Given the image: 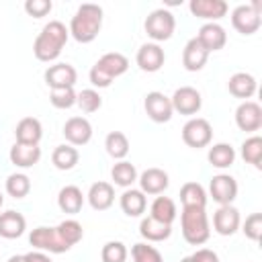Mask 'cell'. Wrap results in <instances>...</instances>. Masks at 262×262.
<instances>
[{
    "mask_svg": "<svg viewBox=\"0 0 262 262\" xmlns=\"http://www.w3.org/2000/svg\"><path fill=\"white\" fill-rule=\"evenodd\" d=\"M242 158L246 164H252L254 168H262V137L252 135L242 143Z\"/></svg>",
    "mask_w": 262,
    "mask_h": 262,
    "instance_id": "35",
    "label": "cell"
},
{
    "mask_svg": "<svg viewBox=\"0 0 262 262\" xmlns=\"http://www.w3.org/2000/svg\"><path fill=\"white\" fill-rule=\"evenodd\" d=\"M6 192L14 199H25L29 192H31V178L23 172H16V174H10L6 178Z\"/></svg>",
    "mask_w": 262,
    "mask_h": 262,
    "instance_id": "36",
    "label": "cell"
},
{
    "mask_svg": "<svg viewBox=\"0 0 262 262\" xmlns=\"http://www.w3.org/2000/svg\"><path fill=\"white\" fill-rule=\"evenodd\" d=\"M102 262H125L127 260V246L123 242H106L100 252Z\"/></svg>",
    "mask_w": 262,
    "mask_h": 262,
    "instance_id": "40",
    "label": "cell"
},
{
    "mask_svg": "<svg viewBox=\"0 0 262 262\" xmlns=\"http://www.w3.org/2000/svg\"><path fill=\"white\" fill-rule=\"evenodd\" d=\"M63 137L70 145H86L92 139V125L84 117H72L63 125Z\"/></svg>",
    "mask_w": 262,
    "mask_h": 262,
    "instance_id": "16",
    "label": "cell"
},
{
    "mask_svg": "<svg viewBox=\"0 0 262 262\" xmlns=\"http://www.w3.org/2000/svg\"><path fill=\"white\" fill-rule=\"evenodd\" d=\"M213 139V127L207 119L203 117H192L184 123L182 127V141L188 145V147H207Z\"/></svg>",
    "mask_w": 262,
    "mask_h": 262,
    "instance_id": "8",
    "label": "cell"
},
{
    "mask_svg": "<svg viewBox=\"0 0 262 262\" xmlns=\"http://www.w3.org/2000/svg\"><path fill=\"white\" fill-rule=\"evenodd\" d=\"M235 125L242 131H258L262 127V106L254 100H244L235 108Z\"/></svg>",
    "mask_w": 262,
    "mask_h": 262,
    "instance_id": "13",
    "label": "cell"
},
{
    "mask_svg": "<svg viewBox=\"0 0 262 262\" xmlns=\"http://www.w3.org/2000/svg\"><path fill=\"white\" fill-rule=\"evenodd\" d=\"M104 147H106V154L111 158L123 160L129 154V139L123 131H111L104 139Z\"/></svg>",
    "mask_w": 262,
    "mask_h": 262,
    "instance_id": "34",
    "label": "cell"
},
{
    "mask_svg": "<svg viewBox=\"0 0 262 262\" xmlns=\"http://www.w3.org/2000/svg\"><path fill=\"white\" fill-rule=\"evenodd\" d=\"M207 160H209V164L213 168L225 170V168H229L235 162V149L229 143H215L213 147H209Z\"/></svg>",
    "mask_w": 262,
    "mask_h": 262,
    "instance_id": "29",
    "label": "cell"
},
{
    "mask_svg": "<svg viewBox=\"0 0 262 262\" xmlns=\"http://www.w3.org/2000/svg\"><path fill=\"white\" fill-rule=\"evenodd\" d=\"M78 160H80V154H78V149H76L74 145H70V143L57 145V147L53 149V154H51V162H53V166H55L57 170H72V168L78 164Z\"/></svg>",
    "mask_w": 262,
    "mask_h": 262,
    "instance_id": "31",
    "label": "cell"
},
{
    "mask_svg": "<svg viewBox=\"0 0 262 262\" xmlns=\"http://www.w3.org/2000/svg\"><path fill=\"white\" fill-rule=\"evenodd\" d=\"M49 102L55 108H70L76 104V92L74 88H57L49 92Z\"/></svg>",
    "mask_w": 262,
    "mask_h": 262,
    "instance_id": "41",
    "label": "cell"
},
{
    "mask_svg": "<svg viewBox=\"0 0 262 262\" xmlns=\"http://www.w3.org/2000/svg\"><path fill=\"white\" fill-rule=\"evenodd\" d=\"M135 61L143 72H158L166 61V53L158 43H143L137 49Z\"/></svg>",
    "mask_w": 262,
    "mask_h": 262,
    "instance_id": "17",
    "label": "cell"
},
{
    "mask_svg": "<svg viewBox=\"0 0 262 262\" xmlns=\"http://www.w3.org/2000/svg\"><path fill=\"white\" fill-rule=\"evenodd\" d=\"M207 59H209V51L201 45V41L196 37L188 39V43L184 45V51H182V66L188 72H199L205 68Z\"/></svg>",
    "mask_w": 262,
    "mask_h": 262,
    "instance_id": "21",
    "label": "cell"
},
{
    "mask_svg": "<svg viewBox=\"0 0 262 262\" xmlns=\"http://www.w3.org/2000/svg\"><path fill=\"white\" fill-rule=\"evenodd\" d=\"M8 262H27V258H25V254L23 256H10Z\"/></svg>",
    "mask_w": 262,
    "mask_h": 262,
    "instance_id": "46",
    "label": "cell"
},
{
    "mask_svg": "<svg viewBox=\"0 0 262 262\" xmlns=\"http://www.w3.org/2000/svg\"><path fill=\"white\" fill-rule=\"evenodd\" d=\"M131 258H133V262H164L162 254L154 246L143 244V242H139L131 248Z\"/></svg>",
    "mask_w": 262,
    "mask_h": 262,
    "instance_id": "39",
    "label": "cell"
},
{
    "mask_svg": "<svg viewBox=\"0 0 262 262\" xmlns=\"http://www.w3.org/2000/svg\"><path fill=\"white\" fill-rule=\"evenodd\" d=\"M209 192L215 203L219 205H231L237 196V182L229 174H217L209 182Z\"/></svg>",
    "mask_w": 262,
    "mask_h": 262,
    "instance_id": "11",
    "label": "cell"
},
{
    "mask_svg": "<svg viewBox=\"0 0 262 262\" xmlns=\"http://www.w3.org/2000/svg\"><path fill=\"white\" fill-rule=\"evenodd\" d=\"M119 203L127 217H139L147 207V199L139 188H125Z\"/></svg>",
    "mask_w": 262,
    "mask_h": 262,
    "instance_id": "27",
    "label": "cell"
},
{
    "mask_svg": "<svg viewBox=\"0 0 262 262\" xmlns=\"http://www.w3.org/2000/svg\"><path fill=\"white\" fill-rule=\"evenodd\" d=\"M196 39L201 41V45L211 53V51H219L223 49V45L227 43V33L221 25L217 23H205L199 33H196Z\"/></svg>",
    "mask_w": 262,
    "mask_h": 262,
    "instance_id": "19",
    "label": "cell"
},
{
    "mask_svg": "<svg viewBox=\"0 0 262 262\" xmlns=\"http://www.w3.org/2000/svg\"><path fill=\"white\" fill-rule=\"evenodd\" d=\"M180 229H182V237L190 246L205 244L209 239V235H211L209 217H207L205 209H201V207H182Z\"/></svg>",
    "mask_w": 262,
    "mask_h": 262,
    "instance_id": "3",
    "label": "cell"
},
{
    "mask_svg": "<svg viewBox=\"0 0 262 262\" xmlns=\"http://www.w3.org/2000/svg\"><path fill=\"white\" fill-rule=\"evenodd\" d=\"M25 258H27V262H51V258H49L45 252H39V250H35V252H27Z\"/></svg>",
    "mask_w": 262,
    "mask_h": 262,
    "instance_id": "45",
    "label": "cell"
},
{
    "mask_svg": "<svg viewBox=\"0 0 262 262\" xmlns=\"http://www.w3.org/2000/svg\"><path fill=\"white\" fill-rule=\"evenodd\" d=\"M82 205H84V194H82V190L78 186L68 184V186H63L59 190V194H57V207L63 213L76 215V213L82 211Z\"/></svg>",
    "mask_w": 262,
    "mask_h": 262,
    "instance_id": "26",
    "label": "cell"
},
{
    "mask_svg": "<svg viewBox=\"0 0 262 262\" xmlns=\"http://www.w3.org/2000/svg\"><path fill=\"white\" fill-rule=\"evenodd\" d=\"M176 29V18L170 10L166 8H158V10H151L145 18V33L147 37H151L156 43L160 41H168L172 37Z\"/></svg>",
    "mask_w": 262,
    "mask_h": 262,
    "instance_id": "6",
    "label": "cell"
},
{
    "mask_svg": "<svg viewBox=\"0 0 262 262\" xmlns=\"http://www.w3.org/2000/svg\"><path fill=\"white\" fill-rule=\"evenodd\" d=\"M143 108L147 113V117L154 121V123H168L172 119V102L170 98L164 94V92H147L145 94V100H143Z\"/></svg>",
    "mask_w": 262,
    "mask_h": 262,
    "instance_id": "10",
    "label": "cell"
},
{
    "mask_svg": "<svg viewBox=\"0 0 262 262\" xmlns=\"http://www.w3.org/2000/svg\"><path fill=\"white\" fill-rule=\"evenodd\" d=\"M139 233L147 242H164V239L170 237L172 225L162 223V221H158L154 217H143L141 223H139Z\"/></svg>",
    "mask_w": 262,
    "mask_h": 262,
    "instance_id": "28",
    "label": "cell"
},
{
    "mask_svg": "<svg viewBox=\"0 0 262 262\" xmlns=\"http://www.w3.org/2000/svg\"><path fill=\"white\" fill-rule=\"evenodd\" d=\"M176 203L170 199V196H156L151 207H149V217L162 221V223H168L172 225V221L176 219Z\"/></svg>",
    "mask_w": 262,
    "mask_h": 262,
    "instance_id": "30",
    "label": "cell"
},
{
    "mask_svg": "<svg viewBox=\"0 0 262 262\" xmlns=\"http://www.w3.org/2000/svg\"><path fill=\"white\" fill-rule=\"evenodd\" d=\"M10 162L18 168H31L41 160V147L39 145H27V143H16L10 147L8 154Z\"/></svg>",
    "mask_w": 262,
    "mask_h": 262,
    "instance_id": "24",
    "label": "cell"
},
{
    "mask_svg": "<svg viewBox=\"0 0 262 262\" xmlns=\"http://www.w3.org/2000/svg\"><path fill=\"white\" fill-rule=\"evenodd\" d=\"M76 104L80 106L82 113H96L102 106V96L96 90L86 88V90H80L76 94Z\"/></svg>",
    "mask_w": 262,
    "mask_h": 262,
    "instance_id": "38",
    "label": "cell"
},
{
    "mask_svg": "<svg viewBox=\"0 0 262 262\" xmlns=\"http://www.w3.org/2000/svg\"><path fill=\"white\" fill-rule=\"evenodd\" d=\"M102 27V8L98 4H82L70 20V35L78 43H90L98 37Z\"/></svg>",
    "mask_w": 262,
    "mask_h": 262,
    "instance_id": "2",
    "label": "cell"
},
{
    "mask_svg": "<svg viewBox=\"0 0 262 262\" xmlns=\"http://www.w3.org/2000/svg\"><path fill=\"white\" fill-rule=\"evenodd\" d=\"M170 102H172V108L176 113L188 115V117L190 115H196L201 111V106H203L201 92L196 88H192V86H180V88H176L174 94H172V98H170Z\"/></svg>",
    "mask_w": 262,
    "mask_h": 262,
    "instance_id": "9",
    "label": "cell"
},
{
    "mask_svg": "<svg viewBox=\"0 0 262 262\" xmlns=\"http://www.w3.org/2000/svg\"><path fill=\"white\" fill-rule=\"evenodd\" d=\"M111 178H113V182H115L117 186L129 188V186L137 180V168H135L131 162H127V160H119V162L113 166V170H111Z\"/></svg>",
    "mask_w": 262,
    "mask_h": 262,
    "instance_id": "33",
    "label": "cell"
},
{
    "mask_svg": "<svg viewBox=\"0 0 262 262\" xmlns=\"http://www.w3.org/2000/svg\"><path fill=\"white\" fill-rule=\"evenodd\" d=\"M227 88H229V92H231L235 98H244V100H248V98H252V96L256 94L258 84H256V78H254L252 74L237 72V74H233V76L229 78Z\"/></svg>",
    "mask_w": 262,
    "mask_h": 262,
    "instance_id": "25",
    "label": "cell"
},
{
    "mask_svg": "<svg viewBox=\"0 0 262 262\" xmlns=\"http://www.w3.org/2000/svg\"><path fill=\"white\" fill-rule=\"evenodd\" d=\"M70 31L66 29V25L61 20H49L41 33L37 35L35 43H33V53L39 61H53L59 57L63 45L68 43Z\"/></svg>",
    "mask_w": 262,
    "mask_h": 262,
    "instance_id": "1",
    "label": "cell"
},
{
    "mask_svg": "<svg viewBox=\"0 0 262 262\" xmlns=\"http://www.w3.org/2000/svg\"><path fill=\"white\" fill-rule=\"evenodd\" d=\"M43 78H45V84L51 90H57V88H74V84L78 80V72L70 63H55V66H49L45 70Z\"/></svg>",
    "mask_w": 262,
    "mask_h": 262,
    "instance_id": "12",
    "label": "cell"
},
{
    "mask_svg": "<svg viewBox=\"0 0 262 262\" xmlns=\"http://www.w3.org/2000/svg\"><path fill=\"white\" fill-rule=\"evenodd\" d=\"M137 180H139V190L143 194H162L170 184V178L162 168H147L141 172Z\"/></svg>",
    "mask_w": 262,
    "mask_h": 262,
    "instance_id": "18",
    "label": "cell"
},
{
    "mask_svg": "<svg viewBox=\"0 0 262 262\" xmlns=\"http://www.w3.org/2000/svg\"><path fill=\"white\" fill-rule=\"evenodd\" d=\"M180 201L182 207H207V192L199 182H186L180 188Z\"/></svg>",
    "mask_w": 262,
    "mask_h": 262,
    "instance_id": "32",
    "label": "cell"
},
{
    "mask_svg": "<svg viewBox=\"0 0 262 262\" xmlns=\"http://www.w3.org/2000/svg\"><path fill=\"white\" fill-rule=\"evenodd\" d=\"M239 211L233 205H221L213 215V229L219 235H233L239 229Z\"/></svg>",
    "mask_w": 262,
    "mask_h": 262,
    "instance_id": "14",
    "label": "cell"
},
{
    "mask_svg": "<svg viewBox=\"0 0 262 262\" xmlns=\"http://www.w3.org/2000/svg\"><path fill=\"white\" fill-rule=\"evenodd\" d=\"M262 4L260 0H254L250 4H239L231 12V25L242 35H254L262 25Z\"/></svg>",
    "mask_w": 262,
    "mask_h": 262,
    "instance_id": "5",
    "label": "cell"
},
{
    "mask_svg": "<svg viewBox=\"0 0 262 262\" xmlns=\"http://www.w3.org/2000/svg\"><path fill=\"white\" fill-rule=\"evenodd\" d=\"M188 8H190L192 16L209 20V23H217L219 18H223L227 14L225 0H190Z\"/></svg>",
    "mask_w": 262,
    "mask_h": 262,
    "instance_id": "15",
    "label": "cell"
},
{
    "mask_svg": "<svg viewBox=\"0 0 262 262\" xmlns=\"http://www.w3.org/2000/svg\"><path fill=\"white\" fill-rule=\"evenodd\" d=\"M53 8V2L51 0H27L25 2V10L29 16H35V18H41L45 14H49Z\"/></svg>",
    "mask_w": 262,
    "mask_h": 262,
    "instance_id": "43",
    "label": "cell"
},
{
    "mask_svg": "<svg viewBox=\"0 0 262 262\" xmlns=\"http://www.w3.org/2000/svg\"><path fill=\"white\" fill-rule=\"evenodd\" d=\"M27 219L18 211H4L0 213V237L4 239H16L25 233Z\"/></svg>",
    "mask_w": 262,
    "mask_h": 262,
    "instance_id": "23",
    "label": "cell"
},
{
    "mask_svg": "<svg viewBox=\"0 0 262 262\" xmlns=\"http://www.w3.org/2000/svg\"><path fill=\"white\" fill-rule=\"evenodd\" d=\"M88 203L94 211H106L113 203H115V188L111 182H104V180H98L90 186L88 190Z\"/></svg>",
    "mask_w": 262,
    "mask_h": 262,
    "instance_id": "22",
    "label": "cell"
},
{
    "mask_svg": "<svg viewBox=\"0 0 262 262\" xmlns=\"http://www.w3.org/2000/svg\"><path fill=\"white\" fill-rule=\"evenodd\" d=\"M29 244L35 250L49 252V254H63L70 250V246L57 233V227H35L29 233Z\"/></svg>",
    "mask_w": 262,
    "mask_h": 262,
    "instance_id": "7",
    "label": "cell"
},
{
    "mask_svg": "<svg viewBox=\"0 0 262 262\" xmlns=\"http://www.w3.org/2000/svg\"><path fill=\"white\" fill-rule=\"evenodd\" d=\"M129 68V59L119 53V51H111V53H104L90 70V82L92 86L96 88H106L111 86V82L119 76H123Z\"/></svg>",
    "mask_w": 262,
    "mask_h": 262,
    "instance_id": "4",
    "label": "cell"
},
{
    "mask_svg": "<svg viewBox=\"0 0 262 262\" xmlns=\"http://www.w3.org/2000/svg\"><path fill=\"white\" fill-rule=\"evenodd\" d=\"M14 137L16 143H27V145H39L43 137V125L35 117H25L16 123L14 127Z\"/></svg>",
    "mask_w": 262,
    "mask_h": 262,
    "instance_id": "20",
    "label": "cell"
},
{
    "mask_svg": "<svg viewBox=\"0 0 262 262\" xmlns=\"http://www.w3.org/2000/svg\"><path fill=\"white\" fill-rule=\"evenodd\" d=\"M2 203H4V194H2V190H0V207H2Z\"/></svg>",
    "mask_w": 262,
    "mask_h": 262,
    "instance_id": "48",
    "label": "cell"
},
{
    "mask_svg": "<svg viewBox=\"0 0 262 262\" xmlns=\"http://www.w3.org/2000/svg\"><path fill=\"white\" fill-rule=\"evenodd\" d=\"M242 231L246 233V237H250L252 242H258L262 235V213H252L246 217Z\"/></svg>",
    "mask_w": 262,
    "mask_h": 262,
    "instance_id": "42",
    "label": "cell"
},
{
    "mask_svg": "<svg viewBox=\"0 0 262 262\" xmlns=\"http://www.w3.org/2000/svg\"><path fill=\"white\" fill-rule=\"evenodd\" d=\"M180 262H192V258H190V256H186V258H182Z\"/></svg>",
    "mask_w": 262,
    "mask_h": 262,
    "instance_id": "47",
    "label": "cell"
},
{
    "mask_svg": "<svg viewBox=\"0 0 262 262\" xmlns=\"http://www.w3.org/2000/svg\"><path fill=\"white\" fill-rule=\"evenodd\" d=\"M190 258H192V262H219V256H217L213 250H209V248L196 250Z\"/></svg>",
    "mask_w": 262,
    "mask_h": 262,
    "instance_id": "44",
    "label": "cell"
},
{
    "mask_svg": "<svg viewBox=\"0 0 262 262\" xmlns=\"http://www.w3.org/2000/svg\"><path fill=\"white\" fill-rule=\"evenodd\" d=\"M57 233H59L61 239L72 248V246H76V244L82 239L84 229H82V225H80L76 219H66V221H61V223L57 225Z\"/></svg>",
    "mask_w": 262,
    "mask_h": 262,
    "instance_id": "37",
    "label": "cell"
}]
</instances>
